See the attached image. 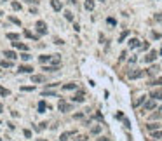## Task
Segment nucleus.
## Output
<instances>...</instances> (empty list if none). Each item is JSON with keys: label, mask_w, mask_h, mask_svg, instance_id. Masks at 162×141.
Instances as JSON below:
<instances>
[{"label": "nucleus", "mask_w": 162, "mask_h": 141, "mask_svg": "<svg viewBox=\"0 0 162 141\" xmlns=\"http://www.w3.org/2000/svg\"><path fill=\"white\" fill-rule=\"evenodd\" d=\"M38 61H40L42 65H45V63H51V65H61V56H59V54H52V56L44 54V56L38 58Z\"/></svg>", "instance_id": "f257e3e1"}, {"label": "nucleus", "mask_w": 162, "mask_h": 141, "mask_svg": "<svg viewBox=\"0 0 162 141\" xmlns=\"http://www.w3.org/2000/svg\"><path fill=\"white\" fill-rule=\"evenodd\" d=\"M35 28H37V31H38V35H45V33H47V24H45L44 21H37V24H35Z\"/></svg>", "instance_id": "f03ea898"}, {"label": "nucleus", "mask_w": 162, "mask_h": 141, "mask_svg": "<svg viewBox=\"0 0 162 141\" xmlns=\"http://www.w3.org/2000/svg\"><path fill=\"white\" fill-rule=\"evenodd\" d=\"M127 45H129V49H138V47H141V42H140L136 37H133V38H129Z\"/></svg>", "instance_id": "7ed1b4c3"}, {"label": "nucleus", "mask_w": 162, "mask_h": 141, "mask_svg": "<svg viewBox=\"0 0 162 141\" xmlns=\"http://www.w3.org/2000/svg\"><path fill=\"white\" fill-rule=\"evenodd\" d=\"M58 108H59L61 112H70V110H72V105H68L65 99H61V101H59V105H58Z\"/></svg>", "instance_id": "20e7f679"}, {"label": "nucleus", "mask_w": 162, "mask_h": 141, "mask_svg": "<svg viewBox=\"0 0 162 141\" xmlns=\"http://www.w3.org/2000/svg\"><path fill=\"white\" fill-rule=\"evenodd\" d=\"M77 134V131H66V133H63L61 136H59V141H68V138H72V136H75Z\"/></svg>", "instance_id": "39448f33"}, {"label": "nucleus", "mask_w": 162, "mask_h": 141, "mask_svg": "<svg viewBox=\"0 0 162 141\" xmlns=\"http://www.w3.org/2000/svg\"><path fill=\"white\" fill-rule=\"evenodd\" d=\"M143 75H145V72H141V70L129 72V78H131V80H134V78H140V77H143Z\"/></svg>", "instance_id": "423d86ee"}, {"label": "nucleus", "mask_w": 162, "mask_h": 141, "mask_svg": "<svg viewBox=\"0 0 162 141\" xmlns=\"http://www.w3.org/2000/svg\"><path fill=\"white\" fill-rule=\"evenodd\" d=\"M154 108H155V99L145 101V105H143V112H148V110H154Z\"/></svg>", "instance_id": "0eeeda50"}, {"label": "nucleus", "mask_w": 162, "mask_h": 141, "mask_svg": "<svg viewBox=\"0 0 162 141\" xmlns=\"http://www.w3.org/2000/svg\"><path fill=\"white\" fill-rule=\"evenodd\" d=\"M17 72H19V73H33V68L28 66V65H21V66L17 68Z\"/></svg>", "instance_id": "6e6552de"}, {"label": "nucleus", "mask_w": 162, "mask_h": 141, "mask_svg": "<svg viewBox=\"0 0 162 141\" xmlns=\"http://www.w3.org/2000/svg\"><path fill=\"white\" fill-rule=\"evenodd\" d=\"M84 96H86V94H84V91H79V92H77V94H75V96H73V98H72V99H73V101H75V103H82V101H84V99H86V98H84Z\"/></svg>", "instance_id": "1a4fd4ad"}, {"label": "nucleus", "mask_w": 162, "mask_h": 141, "mask_svg": "<svg viewBox=\"0 0 162 141\" xmlns=\"http://www.w3.org/2000/svg\"><path fill=\"white\" fill-rule=\"evenodd\" d=\"M51 7H52L56 12H59V10L63 9V3H61L59 0H51Z\"/></svg>", "instance_id": "9d476101"}, {"label": "nucleus", "mask_w": 162, "mask_h": 141, "mask_svg": "<svg viewBox=\"0 0 162 141\" xmlns=\"http://www.w3.org/2000/svg\"><path fill=\"white\" fill-rule=\"evenodd\" d=\"M155 58H157V52H155V51H150V52L145 56V61H147V63H152V61H155Z\"/></svg>", "instance_id": "9b49d317"}, {"label": "nucleus", "mask_w": 162, "mask_h": 141, "mask_svg": "<svg viewBox=\"0 0 162 141\" xmlns=\"http://www.w3.org/2000/svg\"><path fill=\"white\" fill-rule=\"evenodd\" d=\"M31 82H33V84L45 82V77H44V75H31Z\"/></svg>", "instance_id": "f8f14e48"}, {"label": "nucleus", "mask_w": 162, "mask_h": 141, "mask_svg": "<svg viewBox=\"0 0 162 141\" xmlns=\"http://www.w3.org/2000/svg\"><path fill=\"white\" fill-rule=\"evenodd\" d=\"M157 72H159V66H157V65H154V66H150V68L145 72V75H150V77H152V75H155Z\"/></svg>", "instance_id": "ddd939ff"}, {"label": "nucleus", "mask_w": 162, "mask_h": 141, "mask_svg": "<svg viewBox=\"0 0 162 141\" xmlns=\"http://www.w3.org/2000/svg\"><path fill=\"white\" fill-rule=\"evenodd\" d=\"M12 45H14L16 49H21V51H24V52L28 51V45H26V44H21V42H12Z\"/></svg>", "instance_id": "4468645a"}, {"label": "nucleus", "mask_w": 162, "mask_h": 141, "mask_svg": "<svg viewBox=\"0 0 162 141\" xmlns=\"http://www.w3.org/2000/svg\"><path fill=\"white\" fill-rule=\"evenodd\" d=\"M3 56H5V58H7V59H10V61H14V59H16V58H17V56H16V52H14V51H5V52H3Z\"/></svg>", "instance_id": "2eb2a0df"}, {"label": "nucleus", "mask_w": 162, "mask_h": 141, "mask_svg": "<svg viewBox=\"0 0 162 141\" xmlns=\"http://www.w3.org/2000/svg\"><path fill=\"white\" fill-rule=\"evenodd\" d=\"M162 126L161 124H147V129L150 131V133H154V131H159Z\"/></svg>", "instance_id": "dca6fc26"}, {"label": "nucleus", "mask_w": 162, "mask_h": 141, "mask_svg": "<svg viewBox=\"0 0 162 141\" xmlns=\"http://www.w3.org/2000/svg\"><path fill=\"white\" fill-rule=\"evenodd\" d=\"M42 70H45V72H58L59 70V65H49V66H44Z\"/></svg>", "instance_id": "f3484780"}, {"label": "nucleus", "mask_w": 162, "mask_h": 141, "mask_svg": "<svg viewBox=\"0 0 162 141\" xmlns=\"http://www.w3.org/2000/svg\"><path fill=\"white\" fill-rule=\"evenodd\" d=\"M150 98H152V99H162V89H159V91H154V92L150 94Z\"/></svg>", "instance_id": "a211bd4d"}, {"label": "nucleus", "mask_w": 162, "mask_h": 141, "mask_svg": "<svg viewBox=\"0 0 162 141\" xmlns=\"http://www.w3.org/2000/svg\"><path fill=\"white\" fill-rule=\"evenodd\" d=\"M145 103V96H141V98H138L136 101H133V108H138L140 105H143Z\"/></svg>", "instance_id": "6ab92c4d"}, {"label": "nucleus", "mask_w": 162, "mask_h": 141, "mask_svg": "<svg viewBox=\"0 0 162 141\" xmlns=\"http://www.w3.org/2000/svg\"><path fill=\"white\" fill-rule=\"evenodd\" d=\"M0 66H2V68H10V66H12V61H10V59H2V61H0Z\"/></svg>", "instance_id": "aec40b11"}, {"label": "nucleus", "mask_w": 162, "mask_h": 141, "mask_svg": "<svg viewBox=\"0 0 162 141\" xmlns=\"http://www.w3.org/2000/svg\"><path fill=\"white\" fill-rule=\"evenodd\" d=\"M63 89H65V91H73V89H77V84H73V82L65 84V85H63Z\"/></svg>", "instance_id": "412c9836"}, {"label": "nucleus", "mask_w": 162, "mask_h": 141, "mask_svg": "<svg viewBox=\"0 0 162 141\" xmlns=\"http://www.w3.org/2000/svg\"><path fill=\"white\" fill-rule=\"evenodd\" d=\"M84 5H86V9H87V10H92V9H94V0H86V3H84Z\"/></svg>", "instance_id": "4be33fe9"}, {"label": "nucleus", "mask_w": 162, "mask_h": 141, "mask_svg": "<svg viewBox=\"0 0 162 141\" xmlns=\"http://www.w3.org/2000/svg\"><path fill=\"white\" fill-rule=\"evenodd\" d=\"M24 37L33 38V40H38V35H33V33H31V31H28V30H24Z\"/></svg>", "instance_id": "5701e85b"}, {"label": "nucleus", "mask_w": 162, "mask_h": 141, "mask_svg": "<svg viewBox=\"0 0 162 141\" xmlns=\"http://www.w3.org/2000/svg\"><path fill=\"white\" fill-rule=\"evenodd\" d=\"M45 108H47L45 101H40V103H38V113H44V112H45Z\"/></svg>", "instance_id": "b1692460"}, {"label": "nucleus", "mask_w": 162, "mask_h": 141, "mask_svg": "<svg viewBox=\"0 0 162 141\" xmlns=\"http://www.w3.org/2000/svg\"><path fill=\"white\" fill-rule=\"evenodd\" d=\"M152 138L154 140H162V131H154L152 133Z\"/></svg>", "instance_id": "393cba45"}, {"label": "nucleus", "mask_w": 162, "mask_h": 141, "mask_svg": "<svg viewBox=\"0 0 162 141\" xmlns=\"http://www.w3.org/2000/svg\"><path fill=\"white\" fill-rule=\"evenodd\" d=\"M10 7H12L14 10H21V9H23V5H21L19 2H12V3H10Z\"/></svg>", "instance_id": "a878e982"}, {"label": "nucleus", "mask_w": 162, "mask_h": 141, "mask_svg": "<svg viewBox=\"0 0 162 141\" xmlns=\"http://www.w3.org/2000/svg\"><path fill=\"white\" fill-rule=\"evenodd\" d=\"M65 17H66L68 21H73V12H72V10H65Z\"/></svg>", "instance_id": "bb28decb"}, {"label": "nucleus", "mask_w": 162, "mask_h": 141, "mask_svg": "<svg viewBox=\"0 0 162 141\" xmlns=\"http://www.w3.org/2000/svg\"><path fill=\"white\" fill-rule=\"evenodd\" d=\"M7 38H9V40H17L19 35H17V33H7Z\"/></svg>", "instance_id": "cd10ccee"}, {"label": "nucleus", "mask_w": 162, "mask_h": 141, "mask_svg": "<svg viewBox=\"0 0 162 141\" xmlns=\"http://www.w3.org/2000/svg\"><path fill=\"white\" fill-rule=\"evenodd\" d=\"M127 37H129V31H127V30H126V31H124V33H122V35H120V37H119V42H124V40H126V38H127Z\"/></svg>", "instance_id": "c85d7f7f"}, {"label": "nucleus", "mask_w": 162, "mask_h": 141, "mask_svg": "<svg viewBox=\"0 0 162 141\" xmlns=\"http://www.w3.org/2000/svg\"><path fill=\"white\" fill-rule=\"evenodd\" d=\"M21 59H23V61H30V59H31V56H30L28 52H23V54H21Z\"/></svg>", "instance_id": "c756f323"}, {"label": "nucleus", "mask_w": 162, "mask_h": 141, "mask_svg": "<svg viewBox=\"0 0 162 141\" xmlns=\"http://www.w3.org/2000/svg\"><path fill=\"white\" fill-rule=\"evenodd\" d=\"M150 85H162V77L161 78H155V80H152V84Z\"/></svg>", "instance_id": "7c9ffc66"}, {"label": "nucleus", "mask_w": 162, "mask_h": 141, "mask_svg": "<svg viewBox=\"0 0 162 141\" xmlns=\"http://www.w3.org/2000/svg\"><path fill=\"white\" fill-rule=\"evenodd\" d=\"M122 120H124V127H126V129H131V122H129V119H126V117H124Z\"/></svg>", "instance_id": "2f4dec72"}, {"label": "nucleus", "mask_w": 162, "mask_h": 141, "mask_svg": "<svg viewBox=\"0 0 162 141\" xmlns=\"http://www.w3.org/2000/svg\"><path fill=\"white\" fill-rule=\"evenodd\" d=\"M9 19H10V21H12V23H14V24H17V26H19V24H21V21H19V19H17V17H14V16H10V17H9Z\"/></svg>", "instance_id": "473e14b6"}, {"label": "nucleus", "mask_w": 162, "mask_h": 141, "mask_svg": "<svg viewBox=\"0 0 162 141\" xmlns=\"http://www.w3.org/2000/svg\"><path fill=\"white\" fill-rule=\"evenodd\" d=\"M154 19H155L157 23H162V12H159V14H155V16H154Z\"/></svg>", "instance_id": "72a5a7b5"}, {"label": "nucleus", "mask_w": 162, "mask_h": 141, "mask_svg": "<svg viewBox=\"0 0 162 141\" xmlns=\"http://www.w3.org/2000/svg\"><path fill=\"white\" fill-rule=\"evenodd\" d=\"M99 133H101V127H99V126L92 127V134H99Z\"/></svg>", "instance_id": "f704fd0d"}, {"label": "nucleus", "mask_w": 162, "mask_h": 141, "mask_svg": "<svg viewBox=\"0 0 162 141\" xmlns=\"http://www.w3.org/2000/svg\"><path fill=\"white\" fill-rule=\"evenodd\" d=\"M9 94H10V92H9L7 89H3V87L0 89V96H9Z\"/></svg>", "instance_id": "c9c22d12"}, {"label": "nucleus", "mask_w": 162, "mask_h": 141, "mask_svg": "<svg viewBox=\"0 0 162 141\" xmlns=\"http://www.w3.org/2000/svg\"><path fill=\"white\" fill-rule=\"evenodd\" d=\"M106 21H108V24H112V26H115V24H117V21H115L113 17H108Z\"/></svg>", "instance_id": "e433bc0d"}, {"label": "nucleus", "mask_w": 162, "mask_h": 141, "mask_svg": "<svg viewBox=\"0 0 162 141\" xmlns=\"http://www.w3.org/2000/svg\"><path fill=\"white\" fill-rule=\"evenodd\" d=\"M23 134H24L26 138H31V131H30V129H24V131H23Z\"/></svg>", "instance_id": "4c0bfd02"}, {"label": "nucleus", "mask_w": 162, "mask_h": 141, "mask_svg": "<svg viewBox=\"0 0 162 141\" xmlns=\"http://www.w3.org/2000/svg\"><path fill=\"white\" fill-rule=\"evenodd\" d=\"M42 94H44V96H56V94H54V92H52V91H44V92H42Z\"/></svg>", "instance_id": "58836bf2"}, {"label": "nucleus", "mask_w": 162, "mask_h": 141, "mask_svg": "<svg viewBox=\"0 0 162 141\" xmlns=\"http://www.w3.org/2000/svg\"><path fill=\"white\" fill-rule=\"evenodd\" d=\"M73 30H75V31H80V24H79V23H75V24H73Z\"/></svg>", "instance_id": "ea45409f"}, {"label": "nucleus", "mask_w": 162, "mask_h": 141, "mask_svg": "<svg viewBox=\"0 0 162 141\" xmlns=\"http://www.w3.org/2000/svg\"><path fill=\"white\" fill-rule=\"evenodd\" d=\"M54 44H58V45H61V44H65L61 38H54Z\"/></svg>", "instance_id": "a19ab883"}, {"label": "nucleus", "mask_w": 162, "mask_h": 141, "mask_svg": "<svg viewBox=\"0 0 162 141\" xmlns=\"http://www.w3.org/2000/svg\"><path fill=\"white\" fill-rule=\"evenodd\" d=\"M117 119H119V120H122V119H124V113H122V112H119V113H117Z\"/></svg>", "instance_id": "79ce46f5"}, {"label": "nucleus", "mask_w": 162, "mask_h": 141, "mask_svg": "<svg viewBox=\"0 0 162 141\" xmlns=\"http://www.w3.org/2000/svg\"><path fill=\"white\" fill-rule=\"evenodd\" d=\"M148 47H150V44H141V47H140V49H148Z\"/></svg>", "instance_id": "37998d69"}, {"label": "nucleus", "mask_w": 162, "mask_h": 141, "mask_svg": "<svg viewBox=\"0 0 162 141\" xmlns=\"http://www.w3.org/2000/svg\"><path fill=\"white\" fill-rule=\"evenodd\" d=\"M126 56H127V54H126V52H122V54H120V58H119V59H120V61H124V59H126Z\"/></svg>", "instance_id": "c03bdc74"}, {"label": "nucleus", "mask_w": 162, "mask_h": 141, "mask_svg": "<svg viewBox=\"0 0 162 141\" xmlns=\"http://www.w3.org/2000/svg\"><path fill=\"white\" fill-rule=\"evenodd\" d=\"M35 87H21V91H33Z\"/></svg>", "instance_id": "a18cd8bd"}, {"label": "nucleus", "mask_w": 162, "mask_h": 141, "mask_svg": "<svg viewBox=\"0 0 162 141\" xmlns=\"http://www.w3.org/2000/svg\"><path fill=\"white\" fill-rule=\"evenodd\" d=\"M26 3H38V0H24Z\"/></svg>", "instance_id": "49530a36"}, {"label": "nucleus", "mask_w": 162, "mask_h": 141, "mask_svg": "<svg viewBox=\"0 0 162 141\" xmlns=\"http://www.w3.org/2000/svg\"><path fill=\"white\" fill-rule=\"evenodd\" d=\"M79 141H87V136H79Z\"/></svg>", "instance_id": "de8ad7c7"}, {"label": "nucleus", "mask_w": 162, "mask_h": 141, "mask_svg": "<svg viewBox=\"0 0 162 141\" xmlns=\"http://www.w3.org/2000/svg\"><path fill=\"white\" fill-rule=\"evenodd\" d=\"M98 141H110V140H108V138H99Z\"/></svg>", "instance_id": "09e8293b"}, {"label": "nucleus", "mask_w": 162, "mask_h": 141, "mask_svg": "<svg viewBox=\"0 0 162 141\" xmlns=\"http://www.w3.org/2000/svg\"><path fill=\"white\" fill-rule=\"evenodd\" d=\"M68 2H70V3H77V0H68Z\"/></svg>", "instance_id": "8fccbe9b"}, {"label": "nucleus", "mask_w": 162, "mask_h": 141, "mask_svg": "<svg viewBox=\"0 0 162 141\" xmlns=\"http://www.w3.org/2000/svg\"><path fill=\"white\" fill-rule=\"evenodd\" d=\"M2 110H3V106H2V103H0V112H2Z\"/></svg>", "instance_id": "3c124183"}, {"label": "nucleus", "mask_w": 162, "mask_h": 141, "mask_svg": "<svg viewBox=\"0 0 162 141\" xmlns=\"http://www.w3.org/2000/svg\"><path fill=\"white\" fill-rule=\"evenodd\" d=\"M37 141H47V140H37Z\"/></svg>", "instance_id": "603ef678"}, {"label": "nucleus", "mask_w": 162, "mask_h": 141, "mask_svg": "<svg viewBox=\"0 0 162 141\" xmlns=\"http://www.w3.org/2000/svg\"><path fill=\"white\" fill-rule=\"evenodd\" d=\"M161 112H162V105H161Z\"/></svg>", "instance_id": "864d4df0"}, {"label": "nucleus", "mask_w": 162, "mask_h": 141, "mask_svg": "<svg viewBox=\"0 0 162 141\" xmlns=\"http://www.w3.org/2000/svg\"><path fill=\"white\" fill-rule=\"evenodd\" d=\"M0 16H2V10H0Z\"/></svg>", "instance_id": "5fc2aeb1"}, {"label": "nucleus", "mask_w": 162, "mask_h": 141, "mask_svg": "<svg viewBox=\"0 0 162 141\" xmlns=\"http://www.w3.org/2000/svg\"><path fill=\"white\" fill-rule=\"evenodd\" d=\"M99 2H105V0H99Z\"/></svg>", "instance_id": "6e6d98bb"}, {"label": "nucleus", "mask_w": 162, "mask_h": 141, "mask_svg": "<svg viewBox=\"0 0 162 141\" xmlns=\"http://www.w3.org/2000/svg\"><path fill=\"white\" fill-rule=\"evenodd\" d=\"M161 54H162V49H161Z\"/></svg>", "instance_id": "4d7b16f0"}, {"label": "nucleus", "mask_w": 162, "mask_h": 141, "mask_svg": "<svg viewBox=\"0 0 162 141\" xmlns=\"http://www.w3.org/2000/svg\"><path fill=\"white\" fill-rule=\"evenodd\" d=\"M0 89H2V87H0Z\"/></svg>", "instance_id": "13d9d810"}]
</instances>
